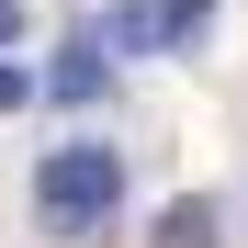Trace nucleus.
I'll return each mask as SVG.
<instances>
[{
    "instance_id": "3",
    "label": "nucleus",
    "mask_w": 248,
    "mask_h": 248,
    "mask_svg": "<svg viewBox=\"0 0 248 248\" xmlns=\"http://www.w3.org/2000/svg\"><path fill=\"white\" fill-rule=\"evenodd\" d=\"M170 34H158V0H113V23H102V57H158Z\"/></svg>"
},
{
    "instance_id": "4",
    "label": "nucleus",
    "mask_w": 248,
    "mask_h": 248,
    "mask_svg": "<svg viewBox=\"0 0 248 248\" xmlns=\"http://www.w3.org/2000/svg\"><path fill=\"white\" fill-rule=\"evenodd\" d=\"M158 248H215V203H170V215H158Z\"/></svg>"
},
{
    "instance_id": "2",
    "label": "nucleus",
    "mask_w": 248,
    "mask_h": 248,
    "mask_svg": "<svg viewBox=\"0 0 248 248\" xmlns=\"http://www.w3.org/2000/svg\"><path fill=\"white\" fill-rule=\"evenodd\" d=\"M113 91V57H102V34H91V46H68L57 68H46V102H68V113H91Z\"/></svg>"
},
{
    "instance_id": "6",
    "label": "nucleus",
    "mask_w": 248,
    "mask_h": 248,
    "mask_svg": "<svg viewBox=\"0 0 248 248\" xmlns=\"http://www.w3.org/2000/svg\"><path fill=\"white\" fill-rule=\"evenodd\" d=\"M23 102H34V79H23L12 57H0V113H23Z\"/></svg>"
},
{
    "instance_id": "7",
    "label": "nucleus",
    "mask_w": 248,
    "mask_h": 248,
    "mask_svg": "<svg viewBox=\"0 0 248 248\" xmlns=\"http://www.w3.org/2000/svg\"><path fill=\"white\" fill-rule=\"evenodd\" d=\"M23 46V0H0V57H12Z\"/></svg>"
},
{
    "instance_id": "5",
    "label": "nucleus",
    "mask_w": 248,
    "mask_h": 248,
    "mask_svg": "<svg viewBox=\"0 0 248 248\" xmlns=\"http://www.w3.org/2000/svg\"><path fill=\"white\" fill-rule=\"evenodd\" d=\"M158 34H170V46H203V34H215V0H158Z\"/></svg>"
},
{
    "instance_id": "1",
    "label": "nucleus",
    "mask_w": 248,
    "mask_h": 248,
    "mask_svg": "<svg viewBox=\"0 0 248 248\" xmlns=\"http://www.w3.org/2000/svg\"><path fill=\"white\" fill-rule=\"evenodd\" d=\"M124 203V158L113 147H57L46 170H34V226L46 237H102Z\"/></svg>"
}]
</instances>
